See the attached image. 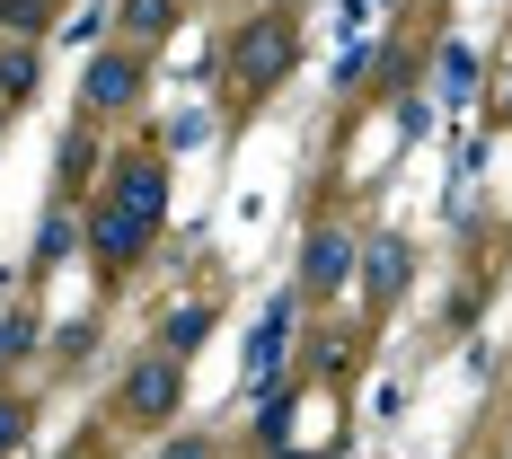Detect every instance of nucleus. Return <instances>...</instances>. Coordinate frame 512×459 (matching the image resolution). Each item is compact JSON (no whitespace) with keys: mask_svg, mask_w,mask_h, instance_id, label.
<instances>
[{"mask_svg":"<svg viewBox=\"0 0 512 459\" xmlns=\"http://www.w3.org/2000/svg\"><path fill=\"white\" fill-rule=\"evenodd\" d=\"M477 89V62H468V45H442V98H468Z\"/></svg>","mask_w":512,"mask_h":459,"instance_id":"f8f14e48","label":"nucleus"},{"mask_svg":"<svg viewBox=\"0 0 512 459\" xmlns=\"http://www.w3.org/2000/svg\"><path fill=\"white\" fill-rule=\"evenodd\" d=\"M204 327H212V309H177V318H168V354L186 362L195 345H204Z\"/></svg>","mask_w":512,"mask_h":459,"instance_id":"9b49d317","label":"nucleus"},{"mask_svg":"<svg viewBox=\"0 0 512 459\" xmlns=\"http://www.w3.org/2000/svg\"><path fill=\"white\" fill-rule=\"evenodd\" d=\"M168 27H177V0H124V36H133V45H151Z\"/></svg>","mask_w":512,"mask_h":459,"instance_id":"1a4fd4ad","label":"nucleus"},{"mask_svg":"<svg viewBox=\"0 0 512 459\" xmlns=\"http://www.w3.org/2000/svg\"><path fill=\"white\" fill-rule=\"evenodd\" d=\"M362 292H371V309L407 292V239H371L362 248Z\"/></svg>","mask_w":512,"mask_h":459,"instance_id":"0eeeda50","label":"nucleus"},{"mask_svg":"<svg viewBox=\"0 0 512 459\" xmlns=\"http://www.w3.org/2000/svg\"><path fill=\"white\" fill-rule=\"evenodd\" d=\"M362 265V248L345 239V230H309L301 248V292H345V274Z\"/></svg>","mask_w":512,"mask_h":459,"instance_id":"39448f33","label":"nucleus"},{"mask_svg":"<svg viewBox=\"0 0 512 459\" xmlns=\"http://www.w3.org/2000/svg\"><path fill=\"white\" fill-rule=\"evenodd\" d=\"M292 53H301V27H292L283 9H265L248 36L230 45V80H239V98H265V89L292 71Z\"/></svg>","mask_w":512,"mask_h":459,"instance_id":"f257e3e1","label":"nucleus"},{"mask_svg":"<svg viewBox=\"0 0 512 459\" xmlns=\"http://www.w3.org/2000/svg\"><path fill=\"white\" fill-rule=\"evenodd\" d=\"M133 98H142V45L89 53V71H80V106H89V115H124Z\"/></svg>","mask_w":512,"mask_h":459,"instance_id":"20e7f679","label":"nucleus"},{"mask_svg":"<svg viewBox=\"0 0 512 459\" xmlns=\"http://www.w3.org/2000/svg\"><path fill=\"white\" fill-rule=\"evenodd\" d=\"M256 433H265V442H283V433H292V398H265V415H256Z\"/></svg>","mask_w":512,"mask_h":459,"instance_id":"f3484780","label":"nucleus"},{"mask_svg":"<svg viewBox=\"0 0 512 459\" xmlns=\"http://www.w3.org/2000/svg\"><path fill=\"white\" fill-rule=\"evenodd\" d=\"M177 398H186V362L177 354H142L124 371V424H168Z\"/></svg>","mask_w":512,"mask_h":459,"instance_id":"f03ea898","label":"nucleus"},{"mask_svg":"<svg viewBox=\"0 0 512 459\" xmlns=\"http://www.w3.org/2000/svg\"><path fill=\"white\" fill-rule=\"evenodd\" d=\"M71 239H80V230H71V212H53L45 239H36V265H62V256H71Z\"/></svg>","mask_w":512,"mask_h":459,"instance_id":"4468645a","label":"nucleus"},{"mask_svg":"<svg viewBox=\"0 0 512 459\" xmlns=\"http://www.w3.org/2000/svg\"><path fill=\"white\" fill-rule=\"evenodd\" d=\"M53 18V0H0V27H18V36H36Z\"/></svg>","mask_w":512,"mask_h":459,"instance_id":"2eb2a0df","label":"nucleus"},{"mask_svg":"<svg viewBox=\"0 0 512 459\" xmlns=\"http://www.w3.org/2000/svg\"><path fill=\"white\" fill-rule=\"evenodd\" d=\"M168 459H212V442H195V433H186V442H168Z\"/></svg>","mask_w":512,"mask_h":459,"instance_id":"a211bd4d","label":"nucleus"},{"mask_svg":"<svg viewBox=\"0 0 512 459\" xmlns=\"http://www.w3.org/2000/svg\"><path fill=\"white\" fill-rule=\"evenodd\" d=\"M115 204H133L142 221H159L168 212V168H159V151H133L124 168H115V186H106Z\"/></svg>","mask_w":512,"mask_h":459,"instance_id":"423d86ee","label":"nucleus"},{"mask_svg":"<svg viewBox=\"0 0 512 459\" xmlns=\"http://www.w3.org/2000/svg\"><path fill=\"white\" fill-rule=\"evenodd\" d=\"M504 115H512V80H504Z\"/></svg>","mask_w":512,"mask_h":459,"instance_id":"6ab92c4d","label":"nucleus"},{"mask_svg":"<svg viewBox=\"0 0 512 459\" xmlns=\"http://www.w3.org/2000/svg\"><path fill=\"white\" fill-rule=\"evenodd\" d=\"M283 336H292V301L265 309V327H256V345H248V380H265V371L283 362Z\"/></svg>","mask_w":512,"mask_h":459,"instance_id":"6e6552de","label":"nucleus"},{"mask_svg":"<svg viewBox=\"0 0 512 459\" xmlns=\"http://www.w3.org/2000/svg\"><path fill=\"white\" fill-rule=\"evenodd\" d=\"M27 345H36V318L27 309H0V362H18Z\"/></svg>","mask_w":512,"mask_h":459,"instance_id":"ddd939ff","label":"nucleus"},{"mask_svg":"<svg viewBox=\"0 0 512 459\" xmlns=\"http://www.w3.org/2000/svg\"><path fill=\"white\" fill-rule=\"evenodd\" d=\"M0 98H36V53H0Z\"/></svg>","mask_w":512,"mask_h":459,"instance_id":"9d476101","label":"nucleus"},{"mask_svg":"<svg viewBox=\"0 0 512 459\" xmlns=\"http://www.w3.org/2000/svg\"><path fill=\"white\" fill-rule=\"evenodd\" d=\"M151 230H159V221H142L133 204H115V195H106V204L89 212V256H98L106 274H124V265H142V256H151Z\"/></svg>","mask_w":512,"mask_h":459,"instance_id":"7ed1b4c3","label":"nucleus"},{"mask_svg":"<svg viewBox=\"0 0 512 459\" xmlns=\"http://www.w3.org/2000/svg\"><path fill=\"white\" fill-rule=\"evenodd\" d=\"M18 442H27V407H18V398H0V459L18 451Z\"/></svg>","mask_w":512,"mask_h":459,"instance_id":"dca6fc26","label":"nucleus"}]
</instances>
